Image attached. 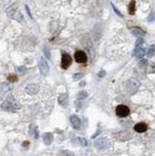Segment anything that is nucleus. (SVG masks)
<instances>
[{
	"label": "nucleus",
	"instance_id": "obj_17",
	"mask_svg": "<svg viewBox=\"0 0 155 156\" xmlns=\"http://www.w3.org/2000/svg\"><path fill=\"white\" fill-rule=\"evenodd\" d=\"M83 73H76V74H74V76H73V78H74V80H78V79H80L81 77H83Z\"/></svg>",
	"mask_w": 155,
	"mask_h": 156
},
{
	"label": "nucleus",
	"instance_id": "obj_4",
	"mask_svg": "<svg viewBox=\"0 0 155 156\" xmlns=\"http://www.w3.org/2000/svg\"><path fill=\"white\" fill-rule=\"evenodd\" d=\"M72 63V59L71 57L69 56L68 54H63V56H61V67L65 68V69H67L70 66V65Z\"/></svg>",
	"mask_w": 155,
	"mask_h": 156
},
{
	"label": "nucleus",
	"instance_id": "obj_10",
	"mask_svg": "<svg viewBox=\"0 0 155 156\" xmlns=\"http://www.w3.org/2000/svg\"><path fill=\"white\" fill-rule=\"evenodd\" d=\"M59 102H60V104L61 106H63V107L67 106V96L65 95V94L60 96V98H59Z\"/></svg>",
	"mask_w": 155,
	"mask_h": 156
},
{
	"label": "nucleus",
	"instance_id": "obj_8",
	"mask_svg": "<svg viewBox=\"0 0 155 156\" xmlns=\"http://www.w3.org/2000/svg\"><path fill=\"white\" fill-rule=\"evenodd\" d=\"M147 130V125L145 123H138L135 126V131L138 133H143Z\"/></svg>",
	"mask_w": 155,
	"mask_h": 156
},
{
	"label": "nucleus",
	"instance_id": "obj_14",
	"mask_svg": "<svg viewBox=\"0 0 155 156\" xmlns=\"http://www.w3.org/2000/svg\"><path fill=\"white\" fill-rule=\"evenodd\" d=\"M142 43H143V39L142 38H139L138 39V41L136 42V50H139L140 49V47H142Z\"/></svg>",
	"mask_w": 155,
	"mask_h": 156
},
{
	"label": "nucleus",
	"instance_id": "obj_1",
	"mask_svg": "<svg viewBox=\"0 0 155 156\" xmlns=\"http://www.w3.org/2000/svg\"><path fill=\"white\" fill-rule=\"evenodd\" d=\"M1 108L4 109L5 111H16L18 110V109L20 108V105L18 102H16L15 100L13 98V97H9L5 102L2 104L1 105Z\"/></svg>",
	"mask_w": 155,
	"mask_h": 156
},
{
	"label": "nucleus",
	"instance_id": "obj_23",
	"mask_svg": "<svg viewBox=\"0 0 155 156\" xmlns=\"http://www.w3.org/2000/svg\"><path fill=\"white\" fill-rule=\"evenodd\" d=\"M104 75H106V71H104V70H102V72H100V73H99V76H100V77H104Z\"/></svg>",
	"mask_w": 155,
	"mask_h": 156
},
{
	"label": "nucleus",
	"instance_id": "obj_15",
	"mask_svg": "<svg viewBox=\"0 0 155 156\" xmlns=\"http://www.w3.org/2000/svg\"><path fill=\"white\" fill-rule=\"evenodd\" d=\"M133 33L135 34L136 36H140V35H143V32H142V30H140V29H139V28H135L133 30Z\"/></svg>",
	"mask_w": 155,
	"mask_h": 156
},
{
	"label": "nucleus",
	"instance_id": "obj_16",
	"mask_svg": "<svg viewBox=\"0 0 155 156\" xmlns=\"http://www.w3.org/2000/svg\"><path fill=\"white\" fill-rule=\"evenodd\" d=\"M8 79H9V81H11V82H17L18 81V77L16 76V75H13V74L9 75Z\"/></svg>",
	"mask_w": 155,
	"mask_h": 156
},
{
	"label": "nucleus",
	"instance_id": "obj_18",
	"mask_svg": "<svg viewBox=\"0 0 155 156\" xmlns=\"http://www.w3.org/2000/svg\"><path fill=\"white\" fill-rule=\"evenodd\" d=\"M78 141H79V143H80L82 145H87L88 143L86 141V139H82V137H79L78 139Z\"/></svg>",
	"mask_w": 155,
	"mask_h": 156
},
{
	"label": "nucleus",
	"instance_id": "obj_2",
	"mask_svg": "<svg viewBox=\"0 0 155 156\" xmlns=\"http://www.w3.org/2000/svg\"><path fill=\"white\" fill-rule=\"evenodd\" d=\"M38 66H39V70H40V72H41V74H42V75L46 76L48 73H49V71H50L49 65H48L47 61L44 58H40Z\"/></svg>",
	"mask_w": 155,
	"mask_h": 156
},
{
	"label": "nucleus",
	"instance_id": "obj_21",
	"mask_svg": "<svg viewBox=\"0 0 155 156\" xmlns=\"http://www.w3.org/2000/svg\"><path fill=\"white\" fill-rule=\"evenodd\" d=\"M146 63H147V61H145V59H142V61H140L139 63H140V66H144L145 65H146Z\"/></svg>",
	"mask_w": 155,
	"mask_h": 156
},
{
	"label": "nucleus",
	"instance_id": "obj_12",
	"mask_svg": "<svg viewBox=\"0 0 155 156\" xmlns=\"http://www.w3.org/2000/svg\"><path fill=\"white\" fill-rule=\"evenodd\" d=\"M136 57H138V58H142L143 56L145 55V49L144 48H140V49L138 50V52L135 53Z\"/></svg>",
	"mask_w": 155,
	"mask_h": 156
},
{
	"label": "nucleus",
	"instance_id": "obj_19",
	"mask_svg": "<svg viewBox=\"0 0 155 156\" xmlns=\"http://www.w3.org/2000/svg\"><path fill=\"white\" fill-rule=\"evenodd\" d=\"M44 53H45V55H46V57H47L48 59L51 58V54H50V51H49V49H48V48H45Z\"/></svg>",
	"mask_w": 155,
	"mask_h": 156
},
{
	"label": "nucleus",
	"instance_id": "obj_22",
	"mask_svg": "<svg viewBox=\"0 0 155 156\" xmlns=\"http://www.w3.org/2000/svg\"><path fill=\"white\" fill-rule=\"evenodd\" d=\"M112 7H113V10H114V12H115L116 14H117V15H119V16H120V17H122V14H121V13H120V12H119V11H118V10H117V9H116V8H115V7H114V6H113V5H112Z\"/></svg>",
	"mask_w": 155,
	"mask_h": 156
},
{
	"label": "nucleus",
	"instance_id": "obj_25",
	"mask_svg": "<svg viewBox=\"0 0 155 156\" xmlns=\"http://www.w3.org/2000/svg\"><path fill=\"white\" fill-rule=\"evenodd\" d=\"M28 145V141H26V143H24V146H27Z\"/></svg>",
	"mask_w": 155,
	"mask_h": 156
},
{
	"label": "nucleus",
	"instance_id": "obj_3",
	"mask_svg": "<svg viewBox=\"0 0 155 156\" xmlns=\"http://www.w3.org/2000/svg\"><path fill=\"white\" fill-rule=\"evenodd\" d=\"M130 113V108L124 104H120L116 107V114L119 117H126Z\"/></svg>",
	"mask_w": 155,
	"mask_h": 156
},
{
	"label": "nucleus",
	"instance_id": "obj_5",
	"mask_svg": "<svg viewBox=\"0 0 155 156\" xmlns=\"http://www.w3.org/2000/svg\"><path fill=\"white\" fill-rule=\"evenodd\" d=\"M26 93L27 95H36L39 91V85L38 84H29L26 87Z\"/></svg>",
	"mask_w": 155,
	"mask_h": 156
},
{
	"label": "nucleus",
	"instance_id": "obj_6",
	"mask_svg": "<svg viewBox=\"0 0 155 156\" xmlns=\"http://www.w3.org/2000/svg\"><path fill=\"white\" fill-rule=\"evenodd\" d=\"M74 58H75V61L79 63H86V61H87V56H86L85 53L82 51H77L75 53Z\"/></svg>",
	"mask_w": 155,
	"mask_h": 156
},
{
	"label": "nucleus",
	"instance_id": "obj_9",
	"mask_svg": "<svg viewBox=\"0 0 155 156\" xmlns=\"http://www.w3.org/2000/svg\"><path fill=\"white\" fill-rule=\"evenodd\" d=\"M43 139H44L45 143H46L47 145H49V144H51V143L53 141V135H52L51 133H46V134H44V136H43Z\"/></svg>",
	"mask_w": 155,
	"mask_h": 156
},
{
	"label": "nucleus",
	"instance_id": "obj_13",
	"mask_svg": "<svg viewBox=\"0 0 155 156\" xmlns=\"http://www.w3.org/2000/svg\"><path fill=\"white\" fill-rule=\"evenodd\" d=\"M155 54V45H151L150 47L148 48V51H147V55H148L149 57H152L154 56Z\"/></svg>",
	"mask_w": 155,
	"mask_h": 156
},
{
	"label": "nucleus",
	"instance_id": "obj_24",
	"mask_svg": "<svg viewBox=\"0 0 155 156\" xmlns=\"http://www.w3.org/2000/svg\"><path fill=\"white\" fill-rule=\"evenodd\" d=\"M61 154H68V155H70L71 153H70V152H61Z\"/></svg>",
	"mask_w": 155,
	"mask_h": 156
},
{
	"label": "nucleus",
	"instance_id": "obj_11",
	"mask_svg": "<svg viewBox=\"0 0 155 156\" xmlns=\"http://www.w3.org/2000/svg\"><path fill=\"white\" fill-rule=\"evenodd\" d=\"M135 11H136V1L135 0H132L129 4V13L131 15H133L135 13Z\"/></svg>",
	"mask_w": 155,
	"mask_h": 156
},
{
	"label": "nucleus",
	"instance_id": "obj_7",
	"mask_svg": "<svg viewBox=\"0 0 155 156\" xmlns=\"http://www.w3.org/2000/svg\"><path fill=\"white\" fill-rule=\"evenodd\" d=\"M69 120H70V123H71L72 127H73L74 129H80V127H81L80 119H79L76 115H71L69 117Z\"/></svg>",
	"mask_w": 155,
	"mask_h": 156
},
{
	"label": "nucleus",
	"instance_id": "obj_20",
	"mask_svg": "<svg viewBox=\"0 0 155 156\" xmlns=\"http://www.w3.org/2000/svg\"><path fill=\"white\" fill-rule=\"evenodd\" d=\"M86 97H87V93H86V92H81V93L79 94V98H83Z\"/></svg>",
	"mask_w": 155,
	"mask_h": 156
}]
</instances>
